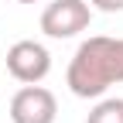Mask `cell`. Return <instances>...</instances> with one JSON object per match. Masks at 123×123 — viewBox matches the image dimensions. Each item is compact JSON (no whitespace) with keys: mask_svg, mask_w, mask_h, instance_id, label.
Here are the masks:
<instances>
[{"mask_svg":"<svg viewBox=\"0 0 123 123\" xmlns=\"http://www.w3.org/2000/svg\"><path fill=\"white\" fill-rule=\"evenodd\" d=\"M65 82L79 99H99L110 86L123 82V38H86L68 62Z\"/></svg>","mask_w":123,"mask_h":123,"instance_id":"6da1fadb","label":"cell"},{"mask_svg":"<svg viewBox=\"0 0 123 123\" xmlns=\"http://www.w3.org/2000/svg\"><path fill=\"white\" fill-rule=\"evenodd\" d=\"M92 21V4L89 0H51L41 10V31L55 41H65L82 34Z\"/></svg>","mask_w":123,"mask_h":123,"instance_id":"7a4b0ae2","label":"cell"},{"mask_svg":"<svg viewBox=\"0 0 123 123\" xmlns=\"http://www.w3.org/2000/svg\"><path fill=\"white\" fill-rule=\"evenodd\" d=\"M7 72L17 82H24V86L41 82L44 75L51 72V55H48V48H44L41 41H31V38L14 41L7 48Z\"/></svg>","mask_w":123,"mask_h":123,"instance_id":"3957f363","label":"cell"},{"mask_svg":"<svg viewBox=\"0 0 123 123\" xmlns=\"http://www.w3.org/2000/svg\"><path fill=\"white\" fill-rule=\"evenodd\" d=\"M55 116H58L55 92L38 82L17 89L10 99V123H55Z\"/></svg>","mask_w":123,"mask_h":123,"instance_id":"277c9868","label":"cell"},{"mask_svg":"<svg viewBox=\"0 0 123 123\" xmlns=\"http://www.w3.org/2000/svg\"><path fill=\"white\" fill-rule=\"evenodd\" d=\"M86 123H123V96L99 99V103L89 110Z\"/></svg>","mask_w":123,"mask_h":123,"instance_id":"5b68a950","label":"cell"},{"mask_svg":"<svg viewBox=\"0 0 123 123\" xmlns=\"http://www.w3.org/2000/svg\"><path fill=\"white\" fill-rule=\"evenodd\" d=\"M96 10H103V14H120L123 10V0H89Z\"/></svg>","mask_w":123,"mask_h":123,"instance_id":"8992f818","label":"cell"},{"mask_svg":"<svg viewBox=\"0 0 123 123\" xmlns=\"http://www.w3.org/2000/svg\"><path fill=\"white\" fill-rule=\"evenodd\" d=\"M17 4H38V0H17Z\"/></svg>","mask_w":123,"mask_h":123,"instance_id":"52a82bcc","label":"cell"}]
</instances>
